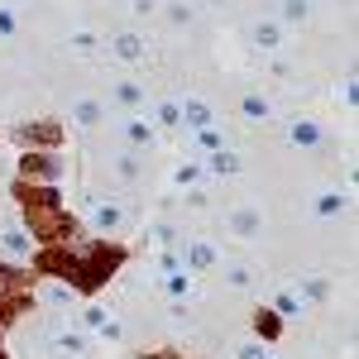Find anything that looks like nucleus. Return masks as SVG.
I'll list each match as a JSON object with an SVG mask.
<instances>
[{"instance_id": "nucleus-7", "label": "nucleus", "mask_w": 359, "mask_h": 359, "mask_svg": "<svg viewBox=\"0 0 359 359\" xmlns=\"http://www.w3.org/2000/svg\"><path fill=\"white\" fill-rule=\"evenodd\" d=\"M216 172H235V168H240V158H235V154H216Z\"/></svg>"}, {"instance_id": "nucleus-6", "label": "nucleus", "mask_w": 359, "mask_h": 359, "mask_svg": "<svg viewBox=\"0 0 359 359\" xmlns=\"http://www.w3.org/2000/svg\"><path fill=\"white\" fill-rule=\"evenodd\" d=\"M340 206H345V201H340V196H335V192H326V196H321V206H316V211H321V216H335Z\"/></svg>"}, {"instance_id": "nucleus-2", "label": "nucleus", "mask_w": 359, "mask_h": 359, "mask_svg": "<svg viewBox=\"0 0 359 359\" xmlns=\"http://www.w3.org/2000/svg\"><path fill=\"white\" fill-rule=\"evenodd\" d=\"M0 249H5V254H10V259H25V254H29L25 235H15V230H10V235H5V240H0Z\"/></svg>"}, {"instance_id": "nucleus-5", "label": "nucleus", "mask_w": 359, "mask_h": 359, "mask_svg": "<svg viewBox=\"0 0 359 359\" xmlns=\"http://www.w3.org/2000/svg\"><path fill=\"white\" fill-rule=\"evenodd\" d=\"M230 287H249V283H254V278H249V269H240V264H230Z\"/></svg>"}, {"instance_id": "nucleus-9", "label": "nucleus", "mask_w": 359, "mask_h": 359, "mask_svg": "<svg viewBox=\"0 0 359 359\" xmlns=\"http://www.w3.org/2000/svg\"><path fill=\"white\" fill-rule=\"evenodd\" d=\"M245 111H249V115H269V101H259V96H245Z\"/></svg>"}, {"instance_id": "nucleus-11", "label": "nucleus", "mask_w": 359, "mask_h": 359, "mask_svg": "<svg viewBox=\"0 0 359 359\" xmlns=\"http://www.w3.org/2000/svg\"><path fill=\"white\" fill-rule=\"evenodd\" d=\"M211 259H216V254H211L206 245H196V249H192V264H211Z\"/></svg>"}, {"instance_id": "nucleus-12", "label": "nucleus", "mask_w": 359, "mask_h": 359, "mask_svg": "<svg viewBox=\"0 0 359 359\" xmlns=\"http://www.w3.org/2000/svg\"><path fill=\"white\" fill-rule=\"evenodd\" d=\"M240 359H264V350H254V345H249V350H240Z\"/></svg>"}, {"instance_id": "nucleus-3", "label": "nucleus", "mask_w": 359, "mask_h": 359, "mask_svg": "<svg viewBox=\"0 0 359 359\" xmlns=\"http://www.w3.org/2000/svg\"><path fill=\"white\" fill-rule=\"evenodd\" d=\"M115 53H120V57H130V62H135V57H139V39H135V34H125V39H115Z\"/></svg>"}, {"instance_id": "nucleus-8", "label": "nucleus", "mask_w": 359, "mask_h": 359, "mask_svg": "<svg viewBox=\"0 0 359 359\" xmlns=\"http://www.w3.org/2000/svg\"><path fill=\"white\" fill-rule=\"evenodd\" d=\"M149 135H154V130H149L144 120H135V125H130V139H135V144H149Z\"/></svg>"}, {"instance_id": "nucleus-1", "label": "nucleus", "mask_w": 359, "mask_h": 359, "mask_svg": "<svg viewBox=\"0 0 359 359\" xmlns=\"http://www.w3.org/2000/svg\"><path fill=\"white\" fill-rule=\"evenodd\" d=\"M182 120H187L192 130H206V120H211V111H206L201 101H187V111H182Z\"/></svg>"}, {"instance_id": "nucleus-4", "label": "nucleus", "mask_w": 359, "mask_h": 359, "mask_svg": "<svg viewBox=\"0 0 359 359\" xmlns=\"http://www.w3.org/2000/svg\"><path fill=\"white\" fill-rule=\"evenodd\" d=\"M292 139H297V144H316L321 130H316V125H292Z\"/></svg>"}, {"instance_id": "nucleus-10", "label": "nucleus", "mask_w": 359, "mask_h": 359, "mask_svg": "<svg viewBox=\"0 0 359 359\" xmlns=\"http://www.w3.org/2000/svg\"><path fill=\"white\" fill-rule=\"evenodd\" d=\"M168 292H177V297H182V292H187V278L172 273V278H168Z\"/></svg>"}]
</instances>
